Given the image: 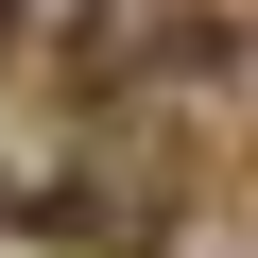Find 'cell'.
<instances>
[{"label":"cell","mask_w":258,"mask_h":258,"mask_svg":"<svg viewBox=\"0 0 258 258\" xmlns=\"http://www.w3.org/2000/svg\"><path fill=\"white\" fill-rule=\"evenodd\" d=\"M0 52H18V0H0Z\"/></svg>","instance_id":"cell-1"}]
</instances>
